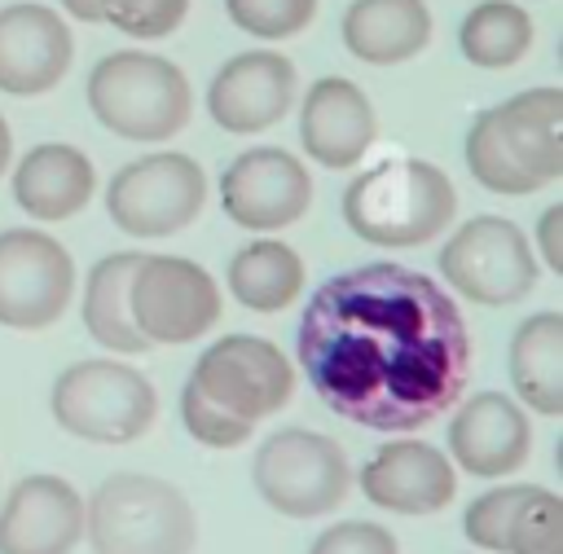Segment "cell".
<instances>
[{
  "label": "cell",
  "mask_w": 563,
  "mask_h": 554,
  "mask_svg": "<svg viewBox=\"0 0 563 554\" xmlns=\"http://www.w3.org/2000/svg\"><path fill=\"white\" fill-rule=\"evenodd\" d=\"M88 106L101 128L128 141H167L189 123L194 97L176 62L141 48L110 53L88 75Z\"/></svg>",
  "instance_id": "obj_5"
},
{
  "label": "cell",
  "mask_w": 563,
  "mask_h": 554,
  "mask_svg": "<svg viewBox=\"0 0 563 554\" xmlns=\"http://www.w3.org/2000/svg\"><path fill=\"white\" fill-rule=\"evenodd\" d=\"M466 541L493 554H563V497L537 484H501L466 506Z\"/></svg>",
  "instance_id": "obj_14"
},
{
  "label": "cell",
  "mask_w": 563,
  "mask_h": 554,
  "mask_svg": "<svg viewBox=\"0 0 563 554\" xmlns=\"http://www.w3.org/2000/svg\"><path fill=\"white\" fill-rule=\"evenodd\" d=\"M9 158H13V132H9V123H4V114H0V171L9 167Z\"/></svg>",
  "instance_id": "obj_33"
},
{
  "label": "cell",
  "mask_w": 563,
  "mask_h": 554,
  "mask_svg": "<svg viewBox=\"0 0 563 554\" xmlns=\"http://www.w3.org/2000/svg\"><path fill=\"white\" fill-rule=\"evenodd\" d=\"M440 273L462 299L506 308L537 286L541 268L519 224H510L506 215H475L444 242Z\"/></svg>",
  "instance_id": "obj_9"
},
{
  "label": "cell",
  "mask_w": 563,
  "mask_h": 554,
  "mask_svg": "<svg viewBox=\"0 0 563 554\" xmlns=\"http://www.w3.org/2000/svg\"><path fill=\"white\" fill-rule=\"evenodd\" d=\"M238 31L255 40H286L299 35L317 18V0H224Z\"/></svg>",
  "instance_id": "obj_27"
},
{
  "label": "cell",
  "mask_w": 563,
  "mask_h": 554,
  "mask_svg": "<svg viewBox=\"0 0 563 554\" xmlns=\"http://www.w3.org/2000/svg\"><path fill=\"white\" fill-rule=\"evenodd\" d=\"M136 264H141L136 251H114V255L92 264L88 286H84V325H88V334L101 347L123 352V356L150 347V339L136 330L132 303H128V286H132V268Z\"/></svg>",
  "instance_id": "obj_24"
},
{
  "label": "cell",
  "mask_w": 563,
  "mask_h": 554,
  "mask_svg": "<svg viewBox=\"0 0 563 554\" xmlns=\"http://www.w3.org/2000/svg\"><path fill=\"white\" fill-rule=\"evenodd\" d=\"M457 215L453 180L427 158H383L343 189V220L369 246H422Z\"/></svg>",
  "instance_id": "obj_3"
},
{
  "label": "cell",
  "mask_w": 563,
  "mask_h": 554,
  "mask_svg": "<svg viewBox=\"0 0 563 554\" xmlns=\"http://www.w3.org/2000/svg\"><path fill=\"white\" fill-rule=\"evenodd\" d=\"M510 383L537 413H563V317L537 312L510 339Z\"/></svg>",
  "instance_id": "obj_23"
},
{
  "label": "cell",
  "mask_w": 563,
  "mask_h": 554,
  "mask_svg": "<svg viewBox=\"0 0 563 554\" xmlns=\"http://www.w3.org/2000/svg\"><path fill=\"white\" fill-rule=\"evenodd\" d=\"M84 536L97 554H189L198 523L176 484L119 470L84 501Z\"/></svg>",
  "instance_id": "obj_4"
},
{
  "label": "cell",
  "mask_w": 563,
  "mask_h": 554,
  "mask_svg": "<svg viewBox=\"0 0 563 554\" xmlns=\"http://www.w3.org/2000/svg\"><path fill=\"white\" fill-rule=\"evenodd\" d=\"M70 62L75 40L62 13L26 0L0 9V92L40 97L62 84Z\"/></svg>",
  "instance_id": "obj_16"
},
{
  "label": "cell",
  "mask_w": 563,
  "mask_h": 554,
  "mask_svg": "<svg viewBox=\"0 0 563 554\" xmlns=\"http://www.w3.org/2000/svg\"><path fill=\"white\" fill-rule=\"evenodd\" d=\"M180 422H185V431L198 440V444H207V448H238V444H246V435H251V426L255 422H246V418H233V413H224L216 400H207L194 383H185V391H180Z\"/></svg>",
  "instance_id": "obj_29"
},
{
  "label": "cell",
  "mask_w": 563,
  "mask_h": 554,
  "mask_svg": "<svg viewBox=\"0 0 563 554\" xmlns=\"http://www.w3.org/2000/svg\"><path fill=\"white\" fill-rule=\"evenodd\" d=\"M299 141L321 167H352L374 145V106L369 97L343 79L325 75L303 92L299 106Z\"/></svg>",
  "instance_id": "obj_20"
},
{
  "label": "cell",
  "mask_w": 563,
  "mask_h": 554,
  "mask_svg": "<svg viewBox=\"0 0 563 554\" xmlns=\"http://www.w3.org/2000/svg\"><path fill=\"white\" fill-rule=\"evenodd\" d=\"M537 246H541L545 268L550 273H563V207H550L537 220Z\"/></svg>",
  "instance_id": "obj_31"
},
{
  "label": "cell",
  "mask_w": 563,
  "mask_h": 554,
  "mask_svg": "<svg viewBox=\"0 0 563 554\" xmlns=\"http://www.w3.org/2000/svg\"><path fill=\"white\" fill-rule=\"evenodd\" d=\"M299 365L330 413L405 435L462 396L471 334L440 281L400 264H365L321 281L308 299Z\"/></svg>",
  "instance_id": "obj_1"
},
{
  "label": "cell",
  "mask_w": 563,
  "mask_h": 554,
  "mask_svg": "<svg viewBox=\"0 0 563 554\" xmlns=\"http://www.w3.org/2000/svg\"><path fill=\"white\" fill-rule=\"evenodd\" d=\"M92 189H97V171H92L88 154L75 145H62V141L35 145L13 167V198L40 224L70 220L75 211L88 207Z\"/></svg>",
  "instance_id": "obj_21"
},
{
  "label": "cell",
  "mask_w": 563,
  "mask_h": 554,
  "mask_svg": "<svg viewBox=\"0 0 563 554\" xmlns=\"http://www.w3.org/2000/svg\"><path fill=\"white\" fill-rule=\"evenodd\" d=\"M62 9H66L70 18H79V22H101L97 0H62Z\"/></svg>",
  "instance_id": "obj_32"
},
{
  "label": "cell",
  "mask_w": 563,
  "mask_h": 554,
  "mask_svg": "<svg viewBox=\"0 0 563 554\" xmlns=\"http://www.w3.org/2000/svg\"><path fill=\"white\" fill-rule=\"evenodd\" d=\"M251 479H255V492L264 497V506H273L286 519L330 514L352 492L347 453L330 435H317L308 426L273 431L255 448Z\"/></svg>",
  "instance_id": "obj_7"
},
{
  "label": "cell",
  "mask_w": 563,
  "mask_h": 554,
  "mask_svg": "<svg viewBox=\"0 0 563 554\" xmlns=\"http://www.w3.org/2000/svg\"><path fill=\"white\" fill-rule=\"evenodd\" d=\"M207 202V171L176 149L145 154L114 171L106 189L110 220L132 237H167L198 220Z\"/></svg>",
  "instance_id": "obj_8"
},
{
  "label": "cell",
  "mask_w": 563,
  "mask_h": 554,
  "mask_svg": "<svg viewBox=\"0 0 563 554\" xmlns=\"http://www.w3.org/2000/svg\"><path fill=\"white\" fill-rule=\"evenodd\" d=\"M466 167L493 193H537L563 176V92L528 88L479 110L466 132Z\"/></svg>",
  "instance_id": "obj_2"
},
{
  "label": "cell",
  "mask_w": 563,
  "mask_h": 554,
  "mask_svg": "<svg viewBox=\"0 0 563 554\" xmlns=\"http://www.w3.org/2000/svg\"><path fill=\"white\" fill-rule=\"evenodd\" d=\"M84 536V497L57 475H26L0 506V554H70Z\"/></svg>",
  "instance_id": "obj_17"
},
{
  "label": "cell",
  "mask_w": 563,
  "mask_h": 554,
  "mask_svg": "<svg viewBox=\"0 0 563 554\" xmlns=\"http://www.w3.org/2000/svg\"><path fill=\"white\" fill-rule=\"evenodd\" d=\"M132 321L150 343H194L220 317L211 273L185 255H141L128 286Z\"/></svg>",
  "instance_id": "obj_10"
},
{
  "label": "cell",
  "mask_w": 563,
  "mask_h": 554,
  "mask_svg": "<svg viewBox=\"0 0 563 554\" xmlns=\"http://www.w3.org/2000/svg\"><path fill=\"white\" fill-rule=\"evenodd\" d=\"M457 48L471 66L506 70L532 48V18L515 0H479L457 31Z\"/></svg>",
  "instance_id": "obj_26"
},
{
  "label": "cell",
  "mask_w": 563,
  "mask_h": 554,
  "mask_svg": "<svg viewBox=\"0 0 563 554\" xmlns=\"http://www.w3.org/2000/svg\"><path fill=\"white\" fill-rule=\"evenodd\" d=\"M295 62L273 48L229 57L207 84V114L224 132H264L295 106Z\"/></svg>",
  "instance_id": "obj_15"
},
{
  "label": "cell",
  "mask_w": 563,
  "mask_h": 554,
  "mask_svg": "<svg viewBox=\"0 0 563 554\" xmlns=\"http://www.w3.org/2000/svg\"><path fill=\"white\" fill-rule=\"evenodd\" d=\"M220 202H224L233 224L255 229V233H273V229L295 224L308 211L312 176L295 154H286L277 145H260V149L238 154L224 167Z\"/></svg>",
  "instance_id": "obj_13"
},
{
  "label": "cell",
  "mask_w": 563,
  "mask_h": 554,
  "mask_svg": "<svg viewBox=\"0 0 563 554\" xmlns=\"http://www.w3.org/2000/svg\"><path fill=\"white\" fill-rule=\"evenodd\" d=\"M339 31L352 57L369 66H396L427 48L431 9L422 0H352Z\"/></svg>",
  "instance_id": "obj_22"
},
{
  "label": "cell",
  "mask_w": 563,
  "mask_h": 554,
  "mask_svg": "<svg viewBox=\"0 0 563 554\" xmlns=\"http://www.w3.org/2000/svg\"><path fill=\"white\" fill-rule=\"evenodd\" d=\"M75 295L70 251L40 229L0 233V325L44 330L53 325Z\"/></svg>",
  "instance_id": "obj_12"
},
{
  "label": "cell",
  "mask_w": 563,
  "mask_h": 554,
  "mask_svg": "<svg viewBox=\"0 0 563 554\" xmlns=\"http://www.w3.org/2000/svg\"><path fill=\"white\" fill-rule=\"evenodd\" d=\"M308 554H400V545L378 523H334L308 545Z\"/></svg>",
  "instance_id": "obj_30"
},
{
  "label": "cell",
  "mask_w": 563,
  "mask_h": 554,
  "mask_svg": "<svg viewBox=\"0 0 563 554\" xmlns=\"http://www.w3.org/2000/svg\"><path fill=\"white\" fill-rule=\"evenodd\" d=\"M361 492L396 514H435L453 501L457 475L427 440H391L361 466Z\"/></svg>",
  "instance_id": "obj_19"
},
{
  "label": "cell",
  "mask_w": 563,
  "mask_h": 554,
  "mask_svg": "<svg viewBox=\"0 0 563 554\" xmlns=\"http://www.w3.org/2000/svg\"><path fill=\"white\" fill-rule=\"evenodd\" d=\"M158 413L154 383L114 361H79L53 383V418L88 444H132Z\"/></svg>",
  "instance_id": "obj_6"
},
{
  "label": "cell",
  "mask_w": 563,
  "mask_h": 554,
  "mask_svg": "<svg viewBox=\"0 0 563 554\" xmlns=\"http://www.w3.org/2000/svg\"><path fill=\"white\" fill-rule=\"evenodd\" d=\"M229 290L251 312H282L303 290V259L286 242L260 237L229 259Z\"/></svg>",
  "instance_id": "obj_25"
},
{
  "label": "cell",
  "mask_w": 563,
  "mask_h": 554,
  "mask_svg": "<svg viewBox=\"0 0 563 554\" xmlns=\"http://www.w3.org/2000/svg\"><path fill=\"white\" fill-rule=\"evenodd\" d=\"M97 9L101 22L119 26L132 40H163L185 22L189 0H97Z\"/></svg>",
  "instance_id": "obj_28"
},
{
  "label": "cell",
  "mask_w": 563,
  "mask_h": 554,
  "mask_svg": "<svg viewBox=\"0 0 563 554\" xmlns=\"http://www.w3.org/2000/svg\"><path fill=\"white\" fill-rule=\"evenodd\" d=\"M449 453L475 479L510 475L532 453L528 413L510 396H501V391H479V396L462 400V409L453 413V422H449Z\"/></svg>",
  "instance_id": "obj_18"
},
{
  "label": "cell",
  "mask_w": 563,
  "mask_h": 554,
  "mask_svg": "<svg viewBox=\"0 0 563 554\" xmlns=\"http://www.w3.org/2000/svg\"><path fill=\"white\" fill-rule=\"evenodd\" d=\"M189 383L207 400H216L224 413L260 422L290 400L295 369L277 343H268L260 334H224L198 356Z\"/></svg>",
  "instance_id": "obj_11"
}]
</instances>
